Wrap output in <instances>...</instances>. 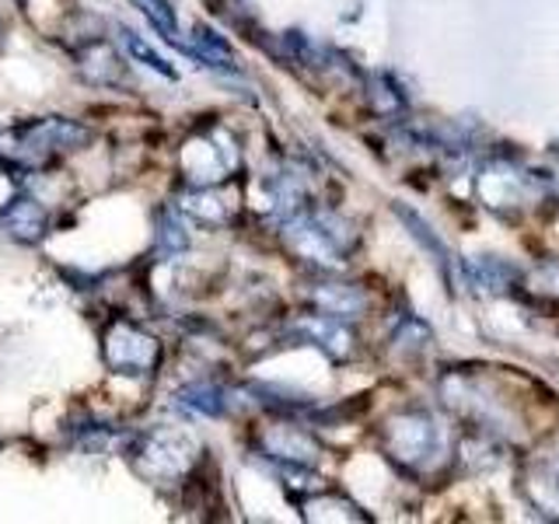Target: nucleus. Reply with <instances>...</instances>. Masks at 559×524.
Listing matches in <instances>:
<instances>
[{
	"mask_svg": "<svg viewBox=\"0 0 559 524\" xmlns=\"http://www.w3.org/2000/svg\"><path fill=\"white\" fill-rule=\"evenodd\" d=\"M92 144V130L63 116L28 119L22 127L0 130V168L14 171L17 179L43 171L67 151H81Z\"/></svg>",
	"mask_w": 559,
	"mask_h": 524,
	"instance_id": "f257e3e1",
	"label": "nucleus"
},
{
	"mask_svg": "<svg viewBox=\"0 0 559 524\" xmlns=\"http://www.w3.org/2000/svg\"><path fill=\"white\" fill-rule=\"evenodd\" d=\"M74 57H78V67H81V74L87 81H95V84H122V60H119V52L109 43L92 39L87 46H78Z\"/></svg>",
	"mask_w": 559,
	"mask_h": 524,
	"instance_id": "9b49d317",
	"label": "nucleus"
},
{
	"mask_svg": "<svg viewBox=\"0 0 559 524\" xmlns=\"http://www.w3.org/2000/svg\"><path fill=\"white\" fill-rule=\"evenodd\" d=\"M179 402L186 409L200 413V416H224L227 413V395L221 384H210V381H197L189 389L179 392Z\"/></svg>",
	"mask_w": 559,
	"mask_h": 524,
	"instance_id": "ddd939ff",
	"label": "nucleus"
},
{
	"mask_svg": "<svg viewBox=\"0 0 559 524\" xmlns=\"http://www.w3.org/2000/svg\"><path fill=\"white\" fill-rule=\"evenodd\" d=\"M122 46H127V52H130V60H136V63H144V67H151V70H157V74L162 78H179L175 74V67L162 57V52L157 49H151L144 39H140L136 32H130V28H122Z\"/></svg>",
	"mask_w": 559,
	"mask_h": 524,
	"instance_id": "dca6fc26",
	"label": "nucleus"
},
{
	"mask_svg": "<svg viewBox=\"0 0 559 524\" xmlns=\"http://www.w3.org/2000/svg\"><path fill=\"white\" fill-rule=\"evenodd\" d=\"M294 336L319 346L329 360H346L354 354V332H349L346 319H336V314H325V311L301 314V319L294 322Z\"/></svg>",
	"mask_w": 559,
	"mask_h": 524,
	"instance_id": "0eeeda50",
	"label": "nucleus"
},
{
	"mask_svg": "<svg viewBox=\"0 0 559 524\" xmlns=\"http://www.w3.org/2000/svg\"><path fill=\"white\" fill-rule=\"evenodd\" d=\"M308 301L314 311L336 314V319H357L367 308V297L357 284H340V279H319L308 287Z\"/></svg>",
	"mask_w": 559,
	"mask_h": 524,
	"instance_id": "9d476101",
	"label": "nucleus"
},
{
	"mask_svg": "<svg viewBox=\"0 0 559 524\" xmlns=\"http://www.w3.org/2000/svg\"><path fill=\"white\" fill-rule=\"evenodd\" d=\"M367 98H371V109L381 116H395L406 109V95L399 92L395 81L389 74H374L371 84H367Z\"/></svg>",
	"mask_w": 559,
	"mask_h": 524,
	"instance_id": "4468645a",
	"label": "nucleus"
},
{
	"mask_svg": "<svg viewBox=\"0 0 559 524\" xmlns=\"http://www.w3.org/2000/svg\"><path fill=\"white\" fill-rule=\"evenodd\" d=\"M102 360L109 364L116 374L147 378L157 371V364H162V343L127 319H112L102 332Z\"/></svg>",
	"mask_w": 559,
	"mask_h": 524,
	"instance_id": "20e7f679",
	"label": "nucleus"
},
{
	"mask_svg": "<svg viewBox=\"0 0 559 524\" xmlns=\"http://www.w3.org/2000/svg\"><path fill=\"white\" fill-rule=\"evenodd\" d=\"M157 241H162L165 252H182V249H189L186 221L175 214V210H162V217H157Z\"/></svg>",
	"mask_w": 559,
	"mask_h": 524,
	"instance_id": "f3484780",
	"label": "nucleus"
},
{
	"mask_svg": "<svg viewBox=\"0 0 559 524\" xmlns=\"http://www.w3.org/2000/svg\"><path fill=\"white\" fill-rule=\"evenodd\" d=\"M127 458H133V468L151 483H171L182 479L197 465V441L182 430L157 427L151 433H140Z\"/></svg>",
	"mask_w": 559,
	"mask_h": 524,
	"instance_id": "7ed1b4c3",
	"label": "nucleus"
},
{
	"mask_svg": "<svg viewBox=\"0 0 559 524\" xmlns=\"http://www.w3.org/2000/svg\"><path fill=\"white\" fill-rule=\"evenodd\" d=\"M535 186V175L532 171H521L514 165H507V162H493V165H486L479 171V196L486 206H493V210H514L521 206L524 200H528V192Z\"/></svg>",
	"mask_w": 559,
	"mask_h": 524,
	"instance_id": "423d86ee",
	"label": "nucleus"
},
{
	"mask_svg": "<svg viewBox=\"0 0 559 524\" xmlns=\"http://www.w3.org/2000/svg\"><path fill=\"white\" fill-rule=\"evenodd\" d=\"M284 241L287 249L311 262L314 270H336L346 259V252L354 249V227L336 214H322V210H301L284 221Z\"/></svg>",
	"mask_w": 559,
	"mask_h": 524,
	"instance_id": "f03ea898",
	"label": "nucleus"
},
{
	"mask_svg": "<svg viewBox=\"0 0 559 524\" xmlns=\"http://www.w3.org/2000/svg\"><path fill=\"white\" fill-rule=\"evenodd\" d=\"M192 32H197V35H192V46H189L192 57L203 60V63H210V67L235 70V52H231V46H227L214 28L200 22Z\"/></svg>",
	"mask_w": 559,
	"mask_h": 524,
	"instance_id": "f8f14e48",
	"label": "nucleus"
},
{
	"mask_svg": "<svg viewBox=\"0 0 559 524\" xmlns=\"http://www.w3.org/2000/svg\"><path fill=\"white\" fill-rule=\"evenodd\" d=\"M0 227L22 245H35L46 231H49V221H46V210L39 200L32 196H14L0 206Z\"/></svg>",
	"mask_w": 559,
	"mask_h": 524,
	"instance_id": "1a4fd4ad",
	"label": "nucleus"
},
{
	"mask_svg": "<svg viewBox=\"0 0 559 524\" xmlns=\"http://www.w3.org/2000/svg\"><path fill=\"white\" fill-rule=\"evenodd\" d=\"M262 444H266V454H273L276 462L284 465H314V458L322 454V448L314 444V437H308L305 430H297L290 424H273L262 433Z\"/></svg>",
	"mask_w": 559,
	"mask_h": 524,
	"instance_id": "6e6552de",
	"label": "nucleus"
},
{
	"mask_svg": "<svg viewBox=\"0 0 559 524\" xmlns=\"http://www.w3.org/2000/svg\"><path fill=\"white\" fill-rule=\"evenodd\" d=\"M399 217L409 224L413 238H416V241H424L427 249H430V252L437 255V262H448V249H444V245H441V238H437V235L430 231V224H427L424 217H416L413 210H406V206H399Z\"/></svg>",
	"mask_w": 559,
	"mask_h": 524,
	"instance_id": "a211bd4d",
	"label": "nucleus"
},
{
	"mask_svg": "<svg viewBox=\"0 0 559 524\" xmlns=\"http://www.w3.org/2000/svg\"><path fill=\"white\" fill-rule=\"evenodd\" d=\"M532 284H535L538 294H546V297H552V301H559V266H556V262H552V266L535 270Z\"/></svg>",
	"mask_w": 559,
	"mask_h": 524,
	"instance_id": "6ab92c4d",
	"label": "nucleus"
},
{
	"mask_svg": "<svg viewBox=\"0 0 559 524\" xmlns=\"http://www.w3.org/2000/svg\"><path fill=\"white\" fill-rule=\"evenodd\" d=\"M441 448V433L427 413H399L384 424V451L406 468H419Z\"/></svg>",
	"mask_w": 559,
	"mask_h": 524,
	"instance_id": "39448f33",
	"label": "nucleus"
},
{
	"mask_svg": "<svg viewBox=\"0 0 559 524\" xmlns=\"http://www.w3.org/2000/svg\"><path fill=\"white\" fill-rule=\"evenodd\" d=\"M468 276H472V284L483 290H507L514 279V270L500 259H476L468 266Z\"/></svg>",
	"mask_w": 559,
	"mask_h": 524,
	"instance_id": "2eb2a0df",
	"label": "nucleus"
}]
</instances>
